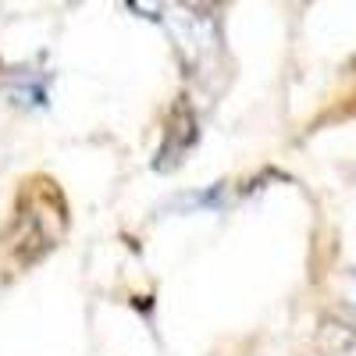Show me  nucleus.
Listing matches in <instances>:
<instances>
[{"mask_svg": "<svg viewBox=\"0 0 356 356\" xmlns=\"http://www.w3.org/2000/svg\"><path fill=\"white\" fill-rule=\"evenodd\" d=\"M342 303H349L356 310V271H346V278H342Z\"/></svg>", "mask_w": 356, "mask_h": 356, "instance_id": "f257e3e1", "label": "nucleus"}]
</instances>
